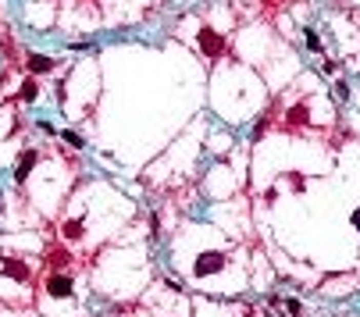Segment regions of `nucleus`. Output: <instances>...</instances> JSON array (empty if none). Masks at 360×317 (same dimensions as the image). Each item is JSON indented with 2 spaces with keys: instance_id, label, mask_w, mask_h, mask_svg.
I'll list each match as a JSON object with an SVG mask.
<instances>
[{
  "instance_id": "4468645a",
  "label": "nucleus",
  "mask_w": 360,
  "mask_h": 317,
  "mask_svg": "<svg viewBox=\"0 0 360 317\" xmlns=\"http://www.w3.org/2000/svg\"><path fill=\"white\" fill-rule=\"evenodd\" d=\"M353 225H357V228H360V210H357V214H353Z\"/></svg>"
},
{
  "instance_id": "1a4fd4ad",
  "label": "nucleus",
  "mask_w": 360,
  "mask_h": 317,
  "mask_svg": "<svg viewBox=\"0 0 360 317\" xmlns=\"http://www.w3.org/2000/svg\"><path fill=\"white\" fill-rule=\"evenodd\" d=\"M36 93H39V89H36V82H25V86H22V100H25V103H32V100H36Z\"/></svg>"
},
{
  "instance_id": "2eb2a0df",
  "label": "nucleus",
  "mask_w": 360,
  "mask_h": 317,
  "mask_svg": "<svg viewBox=\"0 0 360 317\" xmlns=\"http://www.w3.org/2000/svg\"><path fill=\"white\" fill-rule=\"evenodd\" d=\"M286 317H296V314H286Z\"/></svg>"
},
{
  "instance_id": "9d476101",
  "label": "nucleus",
  "mask_w": 360,
  "mask_h": 317,
  "mask_svg": "<svg viewBox=\"0 0 360 317\" xmlns=\"http://www.w3.org/2000/svg\"><path fill=\"white\" fill-rule=\"evenodd\" d=\"M307 47H310L314 54L321 50V39H317V32H314V29H307Z\"/></svg>"
},
{
  "instance_id": "dca6fc26",
  "label": "nucleus",
  "mask_w": 360,
  "mask_h": 317,
  "mask_svg": "<svg viewBox=\"0 0 360 317\" xmlns=\"http://www.w3.org/2000/svg\"><path fill=\"white\" fill-rule=\"evenodd\" d=\"M0 196H4V193H0ZM0 207H4V203H0Z\"/></svg>"
},
{
  "instance_id": "ddd939ff",
  "label": "nucleus",
  "mask_w": 360,
  "mask_h": 317,
  "mask_svg": "<svg viewBox=\"0 0 360 317\" xmlns=\"http://www.w3.org/2000/svg\"><path fill=\"white\" fill-rule=\"evenodd\" d=\"M264 129H268V118H261V121H257V129H253V139H261V136H264Z\"/></svg>"
},
{
  "instance_id": "f03ea898",
  "label": "nucleus",
  "mask_w": 360,
  "mask_h": 317,
  "mask_svg": "<svg viewBox=\"0 0 360 317\" xmlns=\"http://www.w3.org/2000/svg\"><path fill=\"white\" fill-rule=\"evenodd\" d=\"M200 50H204L207 57H221V50H225L221 32H214V29H200Z\"/></svg>"
},
{
  "instance_id": "423d86ee",
  "label": "nucleus",
  "mask_w": 360,
  "mask_h": 317,
  "mask_svg": "<svg viewBox=\"0 0 360 317\" xmlns=\"http://www.w3.org/2000/svg\"><path fill=\"white\" fill-rule=\"evenodd\" d=\"M289 125H307V103L289 107Z\"/></svg>"
},
{
  "instance_id": "7ed1b4c3",
  "label": "nucleus",
  "mask_w": 360,
  "mask_h": 317,
  "mask_svg": "<svg viewBox=\"0 0 360 317\" xmlns=\"http://www.w3.org/2000/svg\"><path fill=\"white\" fill-rule=\"evenodd\" d=\"M36 160H39V154H36V150H25V154L18 157V167H14V182H18V185L29 178V171H32V164H36Z\"/></svg>"
},
{
  "instance_id": "f3484780",
  "label": "nucleus",
  "mask_w": 360,
  "mask_h": 317,
  "mask_svg": "<svg viewBox=\"0 0 360 317\" xmlns=\"http://www.w3.org/2000/svg\"><path fill=\"white\" fill-rule=\"evenodd\" d=\"M0 47H4V43H0Z\"/></svg>"
},
{
  "instance_id": "0eeeda50",
  "label": "nucleus",
  "mask_w": 360,
  "mask_h": 317,
  "mask_svg": "<svg viewBox=\"0 0 360 317\" xmlns=\"http://www.w3.org/2000/svg\"><path fill=\"white\" fill-rule=\"evenodd\" d=\"M61 139H65V143H68V146H72V150H82V146H86V139H82V136H78V132H68V129H65V132H61Z\"/></svg>"
},
{
  "instance_id": "6e6552de",
  "label": "nucleus",
  "mask_w": 360,
  "mask_h": 317,
  "mask_svg": "<svg viewBox=\"0 0 360 317\" xmlns=\"http://www.w3.org/2000/svg\"><path fill=\"white\" fill-rule=\"evenodd\" d=\"M82 236V221H65V239H78Z\"/></svg>"
},
{
  "instance_id": "20e7f679",
  "label": "nucleus",
  "mask_w": 360,
  "mask_h": 317,
  "mask_svg": "<svg viewBox=\"0 0 360 317\" xmlns=\"http://www.w3.org/2000/svg\"><path fill=\"white\" fill-rule=\"evenodd\" d=\"M54 65L57 61H50L47 54H29V72L32 75H47V72H54Z\"/></svg>"
},
{
  "instance_id": "f8f14e48",
  "label": "nucleus",
  "mask_w": 360,
  "mask_h": 317,
  "mask_svg": "<svg viewBox=\"0 0 360 317\" xmlns=\"http://www.w3.org/2000/svg\"><path fill=\"white\" fill-rule=\"evenodd\" d=\"M335 96L346 100V96H350V86H346V82H335Z\"/></svg>"
},
{
  "instance_id": "9b49d317",
  "label": "nucleus",
  "mask_w": 360,
  "mask_h": 317,
  "mask_svg": "<svg viewBox=\"0 0 360 317\" xmlns=\"http://www.w3.org/2000/svg\"><path fill=\"white\" fill-rule=\"evenodd\" d=\"M286 310L299 317V314H303V303H299V300H286Z\"/></svg>"
},
{
  "instance_id": "39448f33",
  "label": "nucleus",
  "mask_w": 360,
  "mask_h": 317,
  "mask_svg": "<svg viewBox=\"0 0 360 317\" xmlns=\"http://www.w3.org/2000/svg\"><path fill=\"white\" fill-rule=\"evenodd\" d=\"M4 274H11V278H18V282H29V267L22 264V260H4Z\"/></svg>"
},
{
  "instance_id": "f257e3e1",
  "label": "nucleus",
  "mask_w": 360,
  "mask_h": 317,
  "mask_svg": "<svg viewBox=\"0 0 360 317\" xmlns=\"http://www.w3.org/2000/svg\"><path fill=\"white\" fill-rule=\"evenodd\" d=\"M47 296H50V300H68V296H72V274H68V271L50 274V278H47Z\"/></svg>"
}]
</instances>
